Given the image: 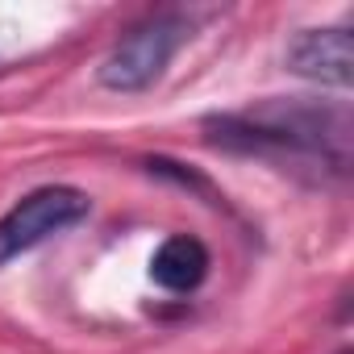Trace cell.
I'll return each mask as SVG.
<instances>
[{"label":"cell","instance_id":"3957f363","mask_svg":"<svg viewBox=\"0 0 354 354\" xmlns=\"http://www.w3.org/2000/svg\"><path fill=\"white\" fill-rule=\"evenodd\" d=\"M88 209H92L88 192L67 188V184H50V188H38V192L21 196L0 217V267H9L26 250L42 246L46 238L80 225L88 217Z\"/></svg>","mask_w":354,"mask_h":354},{"label":"cell","instance_id":"277c9868","mask_svg":"<svg viewBox=\"0 0 354 354\" xmlns=\"http://www.w3.org/2000/svg\"><path fill=\"white\" fill-rule=\"evenodd\" d=\"M283 67L321 88H350L354 84V38L346 26L304 30L288 42Z\"/></svg>","mask_w":354,"mask_h":354},{"label":"cell","instance_id":"7a4b0ae2","mask_svg":"<svg viewBox=\"0 0 354 354\" xmlns=\"http://www.w3.org/2000/svg\"><path fill=\"white\" fill-rule=\"evenodd\" d=\"M188 38H192V21L184 13H154V17L138 21L100 63V84L109 92L154 88Z\"/></svg>","mask_w":354,"mask_h":354},{"label":"cell","instance_id":"6da1fadb","mask_svg":"<svg viewBox=\"0 0 354 354\" xmlns=\"http://www.w3.org/2000/svg\"><path fill=\"white\" fill-rule=\"evenodd\" d=\"M205 138L230 154L296 162L333 180H346L354 154L350 109L304 96H271L242 113H213L205 117Z\"/></svg>","mask_w":354,"mask_h":354},{"label":"cell","instance_id":"5b68a950","mask_svg":"<svg viewBox=\"0 0 354 354\" xmlns=\"http://www.w3.org/2000/svg\"><path fill=\"white\" fill-rule=\"evenodd\" d=\"M209 275V250L192 234H171L150 254V279L162 292H196Z\"/></svg>","mask_w":354,"mask_h":354}]
</instances>
